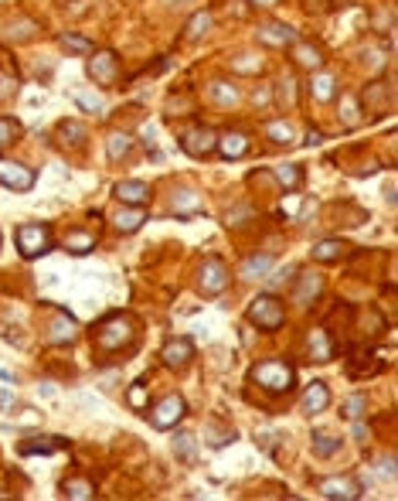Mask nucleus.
<instances>
[{
    "label": "nucleus",
    "instance_id": "obj_1",
    "mask_svg": "<svg viewBox=\"0 0 398 501\" xmlns=\"http://www.w3.org/2000/svg\"><path fill=\"white\" fill-rule=\"evenodd\" d=\"M133 338V321L126 314H113L109 321H102L95 331V345L99 351H119L123 345H130Z\"/></svg>",
    "mask_w": 398,
    "mask_h": 501
},
{
    "label": "nucleus",
    "instance_id": "obj_2",
    "mask_svg": "<svg viewBox=\"0 0 398 501\" xmlns=\"http://www.w3.org/2000/svg\"><path fill=\"white\" fill-rule=\"evenodd\" d=\"M293 379H296V372L286 362H263V365L252 368V382H259L269 392H286L293 386Z\"/></svg>",
    "mask_w": 398,
    "mask_h": 501
},
{
    "label": "nucleus",
    "instance_id": "obj_3",
    "mask_svg": "<svg viewBox=\"0 0 398 501\" xmlns=\"http://www.w3.org/2000/svg\"><path fill=\"white\" fill-rule=\"evenodd\" d=\"M18 249L24 259H38L44 252L52 249V232L38 225V222H31V225H20L18 229Z\"/></svg>",
    "mask_w": 398,
    "mask_h": 501
},
{
    "label": "nucleus",
    "instance_id": "obj_4",
    "mask_svg": "<svg viewBox=\"0 0 398 501\" xmlns=\"http://www.w3.org/2000/svg\"><path fill=\"white\" fill-rule=\"evenodd\" d=\"M283 304L276 300V297H255L252 300V307H248V321L255 324V328H265V331H276L283 328Z\"/></svg>",
    "mask_w": 398,
    "mask_h": 501
},
{
    "label": "nucleus",
    "instance_id": "obj_5",
    "mask_svg": "<svg viewBox=\"0 0 398 501\" xmlns=\"http://www.w3.org/2000/svg\"><path fill=\"white\" fill-rule=\"evenodd\" d=\"M78 334V324L76 317L68 314V310H52V317H48V328H44V338H48V345H72Z\"/></svg>",
    "mask_w": 398,
    "mask_h": 501
},
{
    "label": "nucleus",
    "instance_id": "obj_6",
    "mask_svg": "<svg viewBox=\"0 0 398 501\" xmlns=\"http://www.w3.org/2000/svg\"><path fill=\"white\" fill-rule=\"evenodd\" d=\"M0 184H7L14 191H31L35 188V171L18 164V160H0Z\"/></svg>",
    "mask_w": 398,
    "mask_h": 501
},
{
    "label": "nucleus",
    "instance_id": "obj_7",
    "mask_svg": "<svg viewBox=\"0 0 398 501\" xmlns=\"http://www.w3.org/2000/svg\"><path fill=\"white\" fill-rule=\"evenodd\" d=\"M198 287L205 297H215V293H222L228 287V273H225V263L222 259H208L205 266H201V276H198Z\"/></svg>",
    "mask_w": 398,
    "mask_h": 501
},
{
    "label": "nucleus",
    "instance_id": "obj_8",
    "mask_svg": "<svg viewBox=\"0 0 398 501\" xmlns=\"http://www.w3.org/2000/svg\"><path fill=\"white\" fill-rule=\"evenodd\" d=\"M215 143H218V136L205 130V126H198V130H188V134L181 136V151L191 157H205L215 151Z\"/></svg>",
    "mask_w": 398,
    "mask_h": 501
},
{
    "label": "nucleus",
    "instance_id": "obj_9",
    "mask_svg": "<svg viewBox=\"0 0 398 501\" xmlns=\"http://www.w3.org/2000/svg\"><path fill=\"white\" fill-rule=\"evenodd\" d=\"M184 409H188V406H184V399H181V396H167L164 403L153 409L150 423L157 426V430H171V426L177 423L181 416H184Z\"/></svg>",
    "mask_w": 398,
    "mask_h": 501
},
{
    "label": "nucleus",
    "instance_id": "obj_10",
    "mask_svg": "<svg viewBox=\"0 0 398 501\" xmlns=\"http://www.w3.org/2000/svg\"><path fill=\"white\" fill-rule=\"evenodd\" d=\"M89 76H92L95 82H102V86L116 82V76H119V65H116L113 52H92V58H89Z\"/></svg>",
    "mask_w": 398,
    "mask_h": 501
},
{
    "label": "nucleus",
    "instance_id": "obj_11",
    "mask_svg": "<svg viewBox=\"0 0 398 501\" xmlns=\"http://www.w3.org/2000/svg\"><path fill=\"white\" fill-rule=\"evenodd\" d=\"M358 495H361V488L351 478H327V481H320V498L351 501V498H358Z\"/></svg>",
    "mask_w": 398,
    "mask_h": 501
},
{
    "label": "nucleus",
    "instance_id": "obj_12",
    "mask_svg": "<svg viewBox=\"0 0 398 501\" xmlns=\"http://www.w3.org/2000/svg\"><path fill=\"white\" fill-rule=\"evenodd\" d=\"M191 355H194V345H191L188 338H171L164 345V351H160V358H164L167 368H184L191 362Z\"/></svg>",
    "mask_w": 398,
    "mask_h": 501
},
{
    "label": "nucleus",
    "instance_id": "obj_13",
    "mask_svg": "<svg viewBox=\"0 0 398 501\" xmlns=\"http://www.w3.org/2000/svg\"><path fill=\"white\" fill-rule=\"evenodd\" d=\"M317 293H320V273H313V270L300 273V280H296V287H293V300H296L300 307H310V304L317 300Z\"/></svg>",
    "mask_w": 398,
    "mask_h": 501
},
{
    "label": "nucleus",
    "instance_id": "obj_14",
    "mask_svg": "<svg viewBox=\"0 0 398 501\" xmlns=\"http://www.w3.org/2000/svg\"><path fill=\"white\" fill-rule=\"evenodd\" d=\"M327 403H330V389L323 386V382H313V386L303 392L300 409H303L306 416H317V413H323V409H327Z\"/></svg>",
    "mask_w": 398,
    "mask_h": 501
},
{
    "label": "nucleus",
    "instance_id": "obj_15",
    "mask_svg": "<svg viewBox=\"0 0 398 501\" xmlns=\"http://www.w3.org/2000/svg\"><path fill=\"white\" fill-rule=\"evenodd\" d=\"M306 355H310L313 362H327V358L334 355V341H330V334L323 328L310 331V338H306Z\"/></svg>",
    "mask_w": 398,
    "mask_h": 501
},
{
    "label": "nucleus",
    "instance_id": "obj_16",
    "mask_svg": "<svg viewBox=\"0 0 398 501\" xmlns=\"http://www.w3.org/2000/svg\"><path fill=\"white\" fill-rule=\"evenodd\" d=\"M113 194L123 205H143V201L150 198V188H147L143 181H119Z\"/></svg>",
    "mask_w": 398,
    "mask_h": 501
},
{
    "label": "nucleus",
    "instance_id": "obj_17",
    "mask_svg": "<svg viewBox=\"0 0 398 501\" xmlns=\"http://www.w3.org/2000/svg\"><path fill=\"white\" fill-rule=\"evenodd\" d=\"M218 151H222V157H228V160H235V157H242L248 151V136L239 134V130H228V134L218 136V143H215Z\"/></svg>",
    "mask_w": 398,
    "mask_h": 501
},
{
    "label": "nucleus",
    "instance_id": "obj_18",
    "mask_svg": "<svg viewBox=\"0 0 398 501\" xmlns=\"http://www.w3.org/2000/svg\"><path fill=\"white\" fill-rule=\"evenodd\" d=\"M171 212L174 215H198L201 212V198L198 191H191V188H177L171 198Z\"/></svg>",
    "mask_w": 398,
    "mask_h": 501
},
{
    "label": "nucleus",
    "instance_id": "obj_19",
    "mask_svg": "<svg viewBox=\"0 0 398 501\" xmlns=\"http://www.w3.org/2000/svg\"><path fill=\"white\" fill-rule=\"evenodd\" d=\"M208 96L215 106H222V110H231V106H239V86H231V82H211Z\"/></svg>",
    "mask_w": 398,
    "mask_h": 501
},
{
    "label": "nucleus",
    "instance_id": "obj_20",
    "mask_svg": "<svg viewBox=\"0 0 398 501\" xmlns=\"http://www.w3.org/2000/svg\"><path fill=\"white\" fill-rule=\"evenodd\" d=\"M68 440H61V437H41V440H24L18 447L24 457H31V454H55V450H65Z\"/></svg>",
    "mask_w": 398,
    "mask_h": 501
},
{
    "label": "nucleus",
    "instance_id": "obj_21",
    "mask_svg": "<svg viewBox=\"0 0 398 501\" xmlns=\"http://www.w3.org/2000/svg\"><path fill=\"white\" fill-rule=\"evenodd\" d=\"M143 222H147V215H143L140 205H133V208H119V212L113 215V225L119 232H136Z\"/></svg>",
    "mask_w": 398,
    "mask_h": 501
},
{
    "label": "nucleus",
    "instance_id": "obj_22",
    "mask_svg": "<svg viewBox=\"0 0 398 501\" xmlns=\"http://www.w3.org/2000/svg\"><path fill=\"white\" fill-rule=\"evenodd\" d=\"M259 41H263V45H269V48H279V45H289V41H296V35H293V28H283V24H269V28H263V31H259Z\"/></svg>",
    "mask_w": 398,
    "mask_h": 501
},
{
    "label": "nucleus",
    "instance_id": "obj_23",
    "mask_svg": "<svg viewBox=\"0 0 398 501\" xmlns=\"http://www.w3.org/2000/svg\"><path fill=\"white\" fill-rule=\"evenodd\" d=\"M344 252H347V246H344V242H337V239H327V242H317V246H313V259H317V263H334V259H341Z\"/></svg>",
    "mask_w": 398,
    "mask_h": 501
},
{
    "label": "nucleus",
    "instance_id": "obj_24",
    "mask_svg": "<svg viewBox=\"0 0 398 501\" xmlns=\"http://www.w3.org/2000/svg\"><path fill=\"white\" fill-rule=\"evenodd\" d=\"M269 270H272V259H269V256H252V259L242 263V276H246V280H259V276H265Z\"/></svg>",
    "mask_w": 398,
    "mask_h": 501
},
{
    "label": "nucleus",
    "instance_id": "obj_25",
    "mask_svg": "<svg viewBox=\"0 0 398 501\" xmlns=\"http://www.w3.org/2000/svg\"><path fill=\"white\" fill-rule=\"evenodd\" d=\"M310 93H313L317 102H330V99H334V76H313Z\"/></svg>",
    "mask_w": 398,
    "mask_h": 501
},
{
    "label": "nucleus",
    "instance_id": "obj_26",
    "mask_svg": "<svg viewBox=\"0 0 398 501\" xmlns=\"http://www.w3.org/2000/svg\"><path fill=\"white\" fill-rule=\"evenodd\" d=\"M130 147H133L130 134H109V140H106V151H109L113 160H123V157L130 154Z\"/></svg>",
    "mask_w": 398,
    "mask_h": 501
},
{
    "label": "nucleus",
    "instance_id": "obj_27",
    "mask_svg": "<svg viewBox=\"0 0 398 501\" xmlns=\"http://www.w3.org/2000/svg\"><path fill=\"white\" fill-rule=\"evenodd\" d=\"M174 454H177V457H184L188 464L198 461V447H194V437H191V433H177V437H174Z\"/></svg>",
    "mask_w": 398,
    "mask_h": 501
},
{
    "label": "nucleus",
    "instance_id": "obj_28",
    "mask_svg": "<svg viewBox=\"0 0 398 501\" xmlns=\"http://www.w3.org/2000/svg\"><path fill=\"white\" fill-rule=\"evenodd\" d=\"M61 495L65 498H78V501H85V498H92L95 495V488L89 481H82V478H72V481H65V488H61Z\"/></svg>",
    "mask_w": 398,
    "mask_h": 501
},
{
    "label": "nucleus",
    "instance_id": "obj_29",
    "mask_svg": "<svg viewBox=\"0 0 398 501\" xmlns=\"http://www.w3.org/2000/svg\"><path fill=\"white\" fill-rule=\"evenodd\" d=\"M341 413H344V420H361V416L368 413V399H364L361 392H354V396H347V399H344Z\"/></svg>",
    "mask_w": 398,
    "mask_h": 501
},
{
    "label": "nucleus",
    "instance_id": "obj_30",
    "mask_svg": "<svg viewBox=\"0 0 398 501\" xmlns=\"http://www.w3.org/2000/svg\"><path fill=\"white\" fill-rule=\"evenodd\" d=\"M65 246H68V252H78V256H85V252H92L95 239L89 235V232H72V235L65 239Z\"/></svg>",
    "mask_w": 398,
    "mask_h": 501
},
{
    "label": "nucleus",
    "instance_id": "obj_31",
    "mask_svg": "<svg viewBox=\"0 0 398 501\" xmlns=\"http://www.w3.org/2000/svg\"><path fill=\"white\" fill-rule=\"evenodd\" d=\"M337 447H341V440H337L334 433H313V450H317L320 457H330V454H337Z\"/></svg>",
    "mask_w": 398,
    "mask_h": 501
},
{
    "label": "nucleus",
    "instance_id": "obj_32",
    "mask_svg": "<svg viewBox=\"0 0 398 501\" xmlns=\"http://www.w3.org/2000/svg\"><path fill=\"white\" fill-rule=\"evenodd\" d=\"M18 136H20V123L18 119H11V116H4V119H0V151L11 147Z\"/></svg>",
    "mask_w": 398,
    "mask_h": 501
},
{
    "label": "nucleus",
    "instance_id": "obj_33",
    "mask_svg": "<svg viewBox=\"0 0 398 501\" xmlns=\"http://www.w3.org/2000/svg\"><path fill=\"white\" fill-rule=\"evenodd\" d=\"M208 24H211V14H208V11L194 14V18H191V24H188V41L205 38V35H208Z\"/></svg>",
    "mask_w": 398,
    "mask_h": 501
},
{
    "label": "nucleus",
    "instance_id": "obj_34",
    "mask_svg": "<svg viewBox=\"0 0 398 501\" xmlns=\"http://www.w3.org/2000/svg\"><path fill=\"white\" fill-rule=\"evenodd\" d=\"M368 106H375V110H392V102H388V96H385V82H375V86H368Z\"/></svg>",
    "mask_w": 398,
    "mask_h": 501
},
{
    "label": "nucleus",
    "instance_id": "obj_35",
    "mask_svg": "<svg viewBox=\"0 0 398 501\" xmlns=\"http://www.w3.org/2000/svg\"><path fill=\"white\" fill-rule=\"evenodd\" d=\"M276 174H279V181H283L286 191H293V188H300V181H303V174H300V167H293V164H279L276 167Z\"/></svg>",
    "mask_w": 398,
    "mask_h": 501
},
{
    "label": "nucleus",
    "instance_id": "obj_36",
    "mask_svg": "<svg viewBox=\"0 0 398 501\" xmlns=\"http://www.w3.org/2000/svg\"><path fill=\"white\" fill-rule=\"evenodd\" d=\"M265 136H269V140H272V143H293V126H289V123H269V126H265Z\"/></svg>",
    "mask_w": 398,
    "mask_h": 501
},
{
    "label": "nucleus",
    "instance_id": "obj_37",
    "mask_svg": "<svg viewBox=\"0 0 398 501\" xmlns=\"http://www.w3.org/2000/svg\"><path fill=\"white\" fill-rule=\"evenodd\" d=\"M76 102L85 110V113H95V116L106 113V102H102L99 96H92V93H85V89H78V93H76Z\"/></svg>",
    "mask_w": 398,
    "mask_h": 501
},
{
    "label": "nucleus",
    "instance_id": "obj_38",
    "mask_svg": "<svg viewBox=\"0 0 398 501\" xmlns=\"http://www.w3.org/2000/svg\"><path fill=\"white\" fill-rule=\"evenodd\" d=\"M358 110H361V106H358V99H354V96H344L341 99V119L347 123V126H358V123H361Z\"/></svg>",
    "mask_w": 398,
    "mask_h": 501
},
{
    "label": "nucleus",
    "instance_id": "obj_39",
    "mask_svg": "<svg viewBox=\"0 0 398 501\" xmlns=\"http://www.w3.org/2000/svg\"><path fill=\"white\" fill-rule=\"evenodd\" d=\"M293 55H296V61H300L303 69H317V65H320V52H317L313 45H296Z\"/></svg>",
    "mask_w": 398,
    "mask_h": 501
},
{
    "label": "nucleus",
    "instance_id": "obj_40",
    "mask_svg": "<svg viewBox=\"0 0 398 501\" xmlns=\"http://www.w3.org/2000/svg\"><path fill=\"white\" fill-rule=\"evenodd\" d=\"M293 102H296V82L293 78H279V106L289 110Z\"/></svg>",
    "mask_w": 398,
    "mask_h": 501
},
{
    "label": "nucleus",
    "instance_id": "obj_41",
    "mask_svg": "<svg viewBox=\"0 0 398 501\" xmlns=\"http://www.w3.org/2000/svg\"><path fill=\"white\" fill-rule=\"evenodd\" d=\"M61 45H65L68 52H92V41L78 38V35H61Z\"/></svg>",
    "mask_w": 398,
    "mask_h": 501
},
{
    "label": "nucleus",
    "instance_id": "obj_42",
    "mask_svg": "<svg viewBox=\"0 0 398 501\" xmlns=\"http://www.w3.org/2000/svg\"><path fill=\"white\" fill-rule=\"evenodd\" d=\"M61 134H65V143H82L85 130H82V126H76V123H65V126H61Z\"/></svg>",
    "mask_w": 398,
    "mask_h": 501
},
{
    "label": "nucleus",
    "instance_id": "obj_43",
    "mask_svg": "<svg viewBox=\"0 0 398 501\" xmlns=\"http://www.w3.org/2000/svg\"><path fill=\"white\" fill-rule=\"evenodd\" d=\"M378 471H381V478H385V481H395V461H392V457L378 461Z\"/></svg>",
    "mask_w": 398,
    "mask_h": 501
},
{
    "label": "nucleus",
    "instance_id": "obj_44",
    "mask_svg": "<svg viewBox=\"0 0 398 501\" xmlns=\"http://www.w3.org/2000/svg\"><path fill=\"white\" fill-rule=\"evenodd\" d=\"M14 406H18V399H14L7 389H0V413H11Z\"/></svg>",
    "mask_w": 398,
    "mask_h": 501
},
{
    "label": "nucleus",
    "instance_id": "obj_45",
    "mask_svg": "<svg viewBox=\"0 0 398 501\" xmlns=\"http://www.w3.org/2000/svg\"><path fill=\"white\" fill-rule=\"evenodd\" d=\"M11 93H14V78H11V76H4V72H0V99H7V96H11Z\"/></svg>",
    "mask_w": 398,
    "mask_h": 501
},
{
    "label": "nucleus",
    "instance_id": "obj_46",
    "mask_svg": "<svg viewBox=\"0 0 398 501\" xmlns=\"http://www.w3.org/2000/svg\"><path fill=\"white\" fill-rule=\"evenodd\" d=\"M283 212H286V215H296V212H300V198H296V194H289V198L283 201Z\"/></svg>",
    "mask_w": 398,
    "mask_h": 501
},
{
    "label": "nucleus",
    "instance_id": "obj_47",
    "mask_svg": "<svg viewBox=\"0 0 398 501\" xmlns=\"http://www.w3.org/2000/svg\"><path fill=\"white\" fill-rule=\"evenodd\" d=\"M351 433H354V440H368V430H364V423H354V426H351Z\"/></svg>",
    "mask_w": 398,
    "mask_h": 501
},
{
    "label": "nucleus",
    "instance_id": "obj_48",
    "mask_svg": "<svg viewBox=\"0 0 398 501\" xmlns=\"http://www.w3.org/2000/svg\"><path fill=\"white\" fill-rule=\"evenodd\" d=\"M130 399H133V406H143V386H136L130 392Z\"/></svg>",
    "mask_w": 398,
    "mask_h": 501
},
{
    "label": "nucleus",
    "instance_id": "obj_49",
    "mask_svg": "<svg viewBox=\"0 0 398 501\" xmlns=\"http://www.w3.org/2000/svg\"><path fill=\"white\" fill-rule=\"evenodd\" d=\"M38 396H44V399H52V396H55V386H38Z\"/></svg>",
    "mask_w": 398,
    "mask_h": 501
},
{
    "label": "nucleus",
    "instance_id": "obj_50",
    "mask_svg": "<svg viewBox=\"0 0 398 501\" xmlns=\"http://www.w3.org/2000/svg\"><path fill=\"white\" fill-rule=\"evenodd\" d=\"M0 382H11V372H4V368H0Z\"/></svg>",
    "mask_w": 398,
    "mask_h": 501
},
{
    "label": "nucleus",
    "instance_id": "obj_51",
    "mask_svg": "<svg viewBox=\"0 0 398 501\" xmlns=\"http://www.w3.org/2000/svg\"><path fill=\"white\" fill-rule=\"evenodd\" d=\"M252 4H263V7H269V4H276V0H252Z\"/></svg>",
    "mask_w": 398,
    "mask_h": 501
}]
</instances>
